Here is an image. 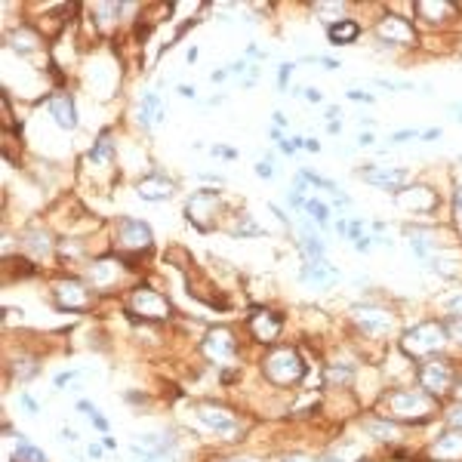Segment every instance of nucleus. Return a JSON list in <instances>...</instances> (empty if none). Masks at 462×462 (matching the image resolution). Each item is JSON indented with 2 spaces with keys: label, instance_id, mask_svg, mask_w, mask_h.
I'll return each mask as SVG.
<instances>
[{
  "label": "nucleus",
  "instance_id": "nucleus-1",
  "mask_svg": "<svg viewBox=\"0 0 462 462\" xmlns=\"http://www.w3.org/2000/svg\"><path fill=\"white\" fill-rule=\"evenodd\" d=\"M444 327L438 324H423V327H413L407 336H404V351L407 355H432V351H438L444 346Z\"/></svg>",
  "mask_w": 462,
  "mask_h": 462
},
{
  "label": "nucleus",
  "instance_id": "nucleus-2",
  "mask_svg": "<svg viewBox=\"0 0 462 462\" xmlns=\"http://www.w3.org/2000/svg\"><path fill=\"white\" fill-rule=\"evenodd\" d=\"M302 360L296 358V351H274L272 358L265 360V373H268V379H274V382H281V385H287V382H296L299 376H302Z\"/></svg>",
  "mask_w": 462,
  "mask_h": 462
},
{
  "label": "nucleus",
  "instance_id": "nucleus-3",
  "mask_svg": "<svg viewBox=\"0 0 462 462\" xmlns=\"http://www.w3.org/2000/svg\"><path fill=\"white\" fill-rule=\"evenodd\" d=\"M419 382L423 389H428L432 394H444L453 382V370L447 360H428V364L419 367Z\"/></svg>",
  "mask_w": 462,
  "mask_h": 462
},
{
  "label": "nucleus",
  "instance_id": "nucleus-4",
  "mask_svg": "<svg viewBox=\"0 0 462 462\" xmlns=\"http://www.w3.org/2000/svg\"><path fill=\"white\" fill-rule=\"evenodd\" d=\"M117 234H121V243L127 250H148L151 247V229L139 219H130V216H123V219L117 222Z\"/></svg>",
  "mask_w": 462,
  "mask_h": 462
},
{
  "label": "nucleus",
  "instance_id": "nucleus-5",
  "mask_svg": "<svg viewBox=\"0 0 462 462\" xmlns=\"http://www.w3.org/2000/svg\"><path fill=\"white\" fill-rule=\"evenodd\" d=\"M376 31H379L382 40H389V44H401V47H410L416 40L413 25H410L407 19H401V16H385Z\"/></svg>",
  "mask_w": 462,
  "mask_h": 462
},
{
  "label": "nucleus",
  "instance_id": "nucleus-6",
  "mask_svg": "<svg viewBox=\"0 0 462 462\" xmlns=\"http://www.w3.org/2000/svg\"><path fill=\"white\" fill-rule=\"evenodd\" d=\"M389 404L398 416H419L423 419L428 413V398L425 394H419V391H394Z\"/></svg>",
  "mask_w": 462,
  "mask_h": 462
},
{
  "label": "nucleus",
  "instance_id": "nucleus-7",
  "mask_svg": "<svg viewBox=\"0 0 462 462\" xmlns=\"http://www.w3.org/2000/svg\"><path fill=\"white\" fill-rule=\"evenodd\" d=\"M355 321H358V327L364 333H373V336H379V333H385V330H391V315L389 312H382V308H370V305H364V308H355Z\"/></svg>",
  "mask_w": 462,
  "mask_h": 462
},
{
  "label": "nucleus",
  "instance_id": "nucleus-8",
  "mask_svg": "<svg viewBox=\"0 0 462 462\" xmlns=\"http://www.w3.org/2000/svg\"><path fill=\"white\" fill-rule=\"evenodd\" d=\"M197 416L204 419V423L213 428L216 434H222V438H234V434H238V423H234V416H229L219 407H200Z\"/></svg>",
  "mask_w": 462,
  "mask_h": 462
},
{
  "label": "nucleus",
  "instance_id": "nucleus-9",
  "mask_svg": "<svg viewBox=\"0 0 462 462\" xmlns=\"http://www.w3.org/2000/svg\"><path fill=\"white\" fill-rule=\"evenodd\" d=\"M364 182L370 185H379V188H401V185L407 182V170H389V166H373V170H364Z\"/></svg>",
  "mask_w": 462,
  "mask_h": 462
},
{
  "label": "nucleus",
  "instance_id": "nucleus-10",
  "mask_svg": "<svg viewBox=\"0 0 462 462\" xmlns=\"http://www.w3.org/2000/svg\"><path fill=\"white\" fill-rule=\"evenodd\" d=\"M133 305H136V312H142L145 317H166V312H170L166 299L157 296L154 290H139L136 296H133Z\"/></svg>",
  "mask_w": 462,
  "mask_h": 462
},
{
  "label": "nucleus",
  "instance_id": "nucleus-11",
  "mask_svg": "<svg viewBox=\"0 0 462 462\" xmlns=\"http://www.w3.org/2000/svg\"><path fill=\"white\" fill-rule=\"evenodd\" d=\"M170 195H173V182L161 173L145 176V179L139 182V197L142 200H166Z\"/></svg>",
  "mask_w": 462,
  "mask_h": 462
},
{
  "label": "nucleus",
  "instance_id": "nucleus-12",
  "mask_svg": "<svg viewBox=\"0 0 462 462\" xmlns=\"http://www.w3.org/2000/svg\"><path fill=\"white\" fill-rule=\"evenodd\" d=\"M56 302H59V308L80 312V308H87V290H80L78 284H59V287H56Z\"/></svg>",
  "mask_w": 462,
  "mask_h": 462
},
{
  "label": "nucleus",
  "instance_id": "nucleus-13",
  "mask_svg": "<svg viewBox=\"0 0 462 462\" xmlns=\"http://www.w3.org/2000/svg\"><path fill=\"white\" fill-rule=\"evenodd\" d=\"M207 355L209 358H216V360H229L234 355V339H231V333L229 330H213L207 336Z\"/></svg>",
  "mask_w": 462,
  "mask_h": 462
},
{
  "label": "nucleus",
  "instance_id": "nucleus-14",
  "mask_svg": "<svg viewBox=\"0 0 462 462\" xmlns=\"http://www.w3.org/2000/svg\"><path fill=\"white\" fill-rule=\"evenodd\" d=\"M49 114H53V121H56L62 130H74V127H78V114H74V102H71L68 96H56L53 102H49Z\"/></svg>",
  "mask_w": 462,
  "mask_h": 462
},
{
  "label": "nucleus",
  "instance_id": "nucleus-15",
  "mask_svg": "<svg viewBox=\"0 0 462 462\" xmlns=\"http://www.w3.org/2000/svg\"><path fill=\"white\" fill-rule=\"evenodd\" d=\"M164 117H166V108H164V102H161V96H157V92H145V99H142V111H139L142 127L161 123Z\"/></svg>",
  "mask_w": 462,
  "mask_h": 462
},
{
  "label": "nucleus",
  "instance_id": "nucleus-16",
  "mask_svg": "<svg viewBox=\"0 0 462 462\" xmlns=\"http://www.w3.org/2000/svg\"><path fill=\"white\" fill-rule=\"evenodd\" d=\"M360 35V25L358 22H351V19H339V22H333L330 28H327V37H330V44H355Z\"/></svg>",
  "mask_w": 462,
  "mask_h": 462
},
{
  "label": "nucleus",
  "instance_id": "nucleus-17",
  "mask_svg": "<svg viewBox=\"0 0 462 462\" xmlns=\"http://www.w3.org/2000/svg\"><path fill=\"white\" fill-rule=\"evenodd\" d=\"M434 459H459L462 456V432H450L432 447Z\"/></svg>",
  "mask_w": 462,
  "mask_h": 462
},
{
  "label": "nucleus",
  "instance_id": "nucleus-18",
  "mask_svg": "<svg viewBox=\"0 0 462 462\" xmlns=\"http://www.w3.org/2000/svg\"><path fill=\"white\" fill-rule=\"evenodd\" d=\"M250 327H253V336H256V339L272 342L274 336L281 333V317L265 312V315H256V317H253V324H250Z\"/></svg>",
  "mask_w": 462,
  "mask_h": 462
},
{
  "label": "nucleus",
  "instance_id": "nucleus-19",
  "mask_svg": "<svg viewBox=\"0 0 462 462\" xmlns=\"http://www.w3.org/2000/svg\"><path fill=\"white\" fill-rule=\"evenodd\" d=\"M302 277H305V281H312L315 287H327V284L336 281V272L321 259V262H308L305 272H302Z\"/></svg>",
  "mask_w": 462,
  "mask_h": 462
},
{
  "label": "nucleus",
  "instance_id": "nucleus-20",
  "mask_svg": "<svg viewBox=\"0 0 462 462\" xmlns=\"http://www.w3.org/2000/svg\"><path fill=\"white\" fill-rule=\"evenodd\" d=\"M16 462H49L44 450H37L35 444H28L25 434H19V444H16Z\"/></svg>",
  "mask_w": 462,
  "mask_h": 462
},
{
  "label": "nucleus",
  "instance_id": "nucleus-21",
  "mask_svg": "<svg viewBox=\"0 0 462 462\" xmlns=\"http://www.w3.org/2000/svg\"><path fill=\"white\" fill-rule=\"evenodd\" d=\"M111 154H114V142H111L108 133H102V136L96 139V145H92V151H90V161L92 164H108L111 161Z\"/></svg>",
  "mask_w": 462,
  "mask_h": 462
},
{
  "label": "nucleus",
  "instance_id": "nucleus-22",
  "mask_svg": "<svg viewBox=\"0 0 462 462\" xmlns=\"http://www.w3.org/2000/svg\"><path fill=\"white\" fill-rule=\"evenodd\" d=\"M364 428L370 434H376L379 441H394V438H398V428L389 425V423H367Z\"/></svg>",
  "mask_w": 462,
  "mask_h": 462
},
{
  "label": "nucleus",
  "instance_id": "nucleus-23",
  "mask_svg": "<svg viewBox=\"0 0 462 462\" xmlns=\"http://www.w3.org/2000/svg\"><path fill=\"white\" fill-rule=\"evenodd\" d=\"M305 209H308V216H315V222H321L327 225V219H330V209H327V204H321V200H305Z\"/></svg>",
  "mask_w": 462,
  "mask_h": 462
},
{
  "label": "nucleus",
  "instance_id": "nucleus-24",
  "mask_svg": "<svg viewBox=\"0 0 462 462\" xmlns=\"http://www.w3.org/2000/svg\"><path fill=\"white\" fill-rule=\"evenodd\" d=\"M28 247L35 250V253H49V238L44 231H28Z\"/></svg>",
  "mask_w": 462,
  "mask_h": 462
},
{
  "label": "nucleus",
  "instance_id": "nucleus-25",
  "mask_svg": "<svg viewBox=\"0 0 462 462\" xmlns=\"http://www.w3.org/2000/svg\"><path fill=\"white\" fill-rule=\"evenodd\" d=\"M410 238H413L410 243L416 247V253H419V256H425L428 250H432V243H428V234H425V231H410Z\"/></svg>",
  "mask_w": 462,
  "mask_h": 462
},
{
  "label": "nucleus",
  "instance_id": "nucleus-26",
  "mask_svg": "<svg viewBox=\"0 0 462 462\" xmlns=\"http://www.w3.org/2000/svg\"><path fill=\"white\" fill-rule=\"evenodd\" d=\"M78 407H80V410H83V413H87V416L92 419V423H96V428H102V432H105V428H108V423H105V419H102V416H99V410H96V407H92V404H90V401H80V404H78Z\"/></svg>",
  "mask_w": 462,
  "mask_h": 462
},
{
  "label": "nucleus",
  "instance_id": "nucleus-27",
  "mask_svg": "<svg viewBox=\"0 0 462 462\" xmlns=\"http://www.w3.org/2000/svg\"><path fill=\"white\" fill-rule=\"evenodd\" d=\"M416 10H419V13H428V16H432V22H438V16L447 13L450 6H447V4H416Z\"/></svg>",
  "mask_w": 462,
  "mask_h": 462
},
{
  "label": "nucleus",
  "instance_id": "nucleus-28",
  "mask_svg": "<svg viewBox=\"0 0 462 462\" xmlns=\"http://www.w3.org/2000/svg\"><path fill=\"white\" fill-rule=\"evenodd\" d=\"M293 68H296V65H281V71H277V83H281V90L287 87V80H290V74H293Z\"/></svg>",
  "mask_w": 462,
  "mask_h": 462
},
{
  "label": "nucleus",
  "instance_id": "nucleus-29",
  "mask_svg": "<svg viewBox=\"0 0 462 462\" xmlns=\"http://www.w3.org/2000/svg\"><path fill=\"white\" fill-rule=\"evenodd\" d=\"M256 176H259V179H272V176H274L272 164H268V161H259V164H256Z\"/></svg>",
  "mask_w": 462,
  "mask_h": 462
},
{
  "label": "nucleus",
  "instance_id": "nucleus-30",
  "mask_svg": "<svg viewBox=\"0 0 462 462\" xmlns=\"http://www.w3.org/2000/svg\"><path fill=\"white\" fill-rule=\"evenodd\" d=\"M241 222H243V225H238V231H243V234H247V231H250V234H259V229H256V225H253V219H250L247 213L241 216Z\"/></svg>",
  "mask_w": 462,
  "mask_h": 462
},
{
  "label": "nucleus",
  "instance_id": "nucleus-31",
  "mask_svg": "<svg viewBox=\"0 0 462 462\" xmlns=\"http://www.w3.org/2000/svg\"><path fill=\"white\" fill-rule=\"evenodd\" d=\"M348 99H355V102H373V96L364 90H348Z\"/></svg>",
  "mask_w": 462,
  "mask_h": 462
},
{
  "label": "nucleus",
  "instance_id": "nucleus-32",
  "mask_svg": "<svg viewBox=\"0 0 462 462\" xmlns=\"http://www.w3.org/2000/svg\"><path fill=\"white\" fill-rule=\"evenodd\" d=\"M450 336H453L456 342H462V317H456V321L450 324Z\"/></svg>",
  "mask_w": 462,
  "mask_h": 462
},
{
  "label": "nucleus",
  "instance_id": "nucleus-33",
  "mask_svg": "<svg viewBox=\"0 0 462 462\" xmlns=\"http://www.w3.org/2000/svg\"><path fill=\"white\" fill-rule=\"evenodd\" d=\"M302 92H305V99H308V102H324V96H321V92H317V90H312V87H308V90H302Z\"/></svg>",
  "mask_w": 462,
  "mask_h": 462
},
{
  "label": "nucleus",
  "instance_id": "nucleus-34",
  "mask_svg": "<svg viewBox=\"0 0 462 462\" xmlns=\"http://www.w3.org/2000/svg\"><path fill=\"white\" fill-rule=\"evenodd\" d=\"M348 370H330V379H339V382H348Z\"/></svg>",
  "mask_w": 462,
  "mask_h": 462
},
{
  "label": "nucleus",
  "instance_id": "nucleus-35",
  "mask_svg": "<svg viewBox=\"0 0 462 462\" xmlns=\"http://www.w3.org/2000/svg\"><path fill=\"white\" fill-rule=\"evenodd\" d=\"M450 423H453V425H462V404L450 410Z\"/></svg>",
  "mask_w": 462,
  "mask_h": 462
},
{
  "label": "nucleus",
  "instance_id": "nucleus-36",
  "mask_svg": "<svg viewBox=\"0 0 462 462\" xmlns=\"http://www.w3.org/2000/svg\"><path fill=\"white\" fill-rule=\"evenodd\" d=\"M404 139H416V133L413 130H404V133H394L391 142H404Z\"/></svg>",
  "mask_w": 462,
  "mask_h": 462
},
{
  "label": "nucleus",
  "instance_id": "nucleus-37",
  "mask_svg": "<svg viewBox=\"0 0 462 462\" xmlns=\"http://www.w3.org/2000/svg\"><path fill=\"white\" fill-rule=\"evenodd\" d=\"M74 376H78V373H74V370H68V373H59V376H56V385H65V382H71Z\"/></svg>",
  "mask_w": 462,
  "mask_h": 462
},
{
  "label": "nucleus",
  "instance_id": "nucleus-38",
  "mask_svg": "<svg viewBox=\"0 0 462 462\" xmlns=\"http://www.w3.org/2000/svg\"><path fill=\"white\" fill-rule=\"evenodd\" d=\"M62 438L65 441H78V432H74V428H62Z\"/></svg>",
  "mask_w": 462,
  "mask_h": 462
},
{
  "label": "nucleus",
  "instance_id": "nucleus-39",
  "mask_svg": "<svg viewBox=\"0 0 462 462\" xmlns=\"http://www.w3.org/2000/svg\"><path fill=\"white\" fill-rule=\"evenodd\" d=\"M447 305L453 308V312H462V296H456V299H450V302H447Z\"/></svg>",
  "mask_w": 462,
  "mask_h": 462
},
{
  "label": "nucleus",
  "instance_id": "nucleus-40",
  "mask_svg": "<svg viewBox=\"0 0 462 462\" xmlns=\"http://www.w3.org/2000/svg\"><path fill=\"white\" fill-rule=\"evenodd\" d=\"M22 404H25V407H28V410H31V413H35V410H37V404H35V401H31V398H28V394H22Z\"/></svg>",
  "mask_w": 462,
  "mask_h": 462
},
{
  "label": "nucleus",
  "instance_id": "nucleus-41",
  "mask_svg": "<svg viewBox=\"0 0 462 462\" xmlns=\"http://www.w3.org/2000/svg\"><path fill=\"white\" fill-rule=\"evenodd\" d=\"M179 92L185 99H195V87H179Z\"/></svg>",
  "mask_w": 462,
  "mask_h": 462
},
{
  "label": "nucleus",
  "instance_id": "nucleus-42",
  "mask_svg": "<svg viewBox=\"0 0 462 462\" xmlns=\"http://www.w3.org/2000/svg\"><path fill=\"white\" fill-rule=\"evenodd\" d=\"M302 148H308V151H321V145H317L315 139H305V145H302Z\"/></svg>",
  "mask_w": 462,
  "mask_h": 462
},
{
  "label": "nucleus",
  "instance_id": "nucleus-43",
  "mask_svg": "<svg viewBox=\"0 0 462 462\" xmlns=\"http://www.w3.org/2000/svg\"><path fill=\"white\" fill-rule=\"evenodd\" d=\"M358 142H360V145H370V142H373V136H370V133H360Z\"/></svg>",
  "mask_w": 462,
  "mask_h": 462
},
{
  "label": "nucleus",
  "instance_id": "nucleus-44",
  "mask_svg": "<svg viewBox=\"0 0 462 462\" xmlns=\"http://www.w3.org/2000/svg\"><path fill=\"white\" fill-rule=\"evenodd\" d=\"M274 123H277V127H284V123H287V117H284L281 111H274Z\"/></svg>",
  "mask_w": 462,
  "mask_h": 462
},
{
  "label": "nucleus",
  "instance_id": "nucleus-45",
  "mask_svg": "<svg viewBox=\"0 0 462 462\" xmlns=\"http://www.w3.org/2000/svg\"><path fill=\"white\" fill-rule=\"evenodd\" d=\"M225 74H229V71H213V83H219V80H225Z\"/></svg>",
  "mask_w": 462,
  "mask_h": 462
},
{
  "label": "nucleus",
  "instance_id": "nucleus-46",
  "mask_svg": "<svg viewBox=\"0 0 462 462\" xmlns=\"http://www.w3.org/2000/svg\"><path fill=\"white\" fill-rule=\"evenodd\" d=\"M284 462H312V459H305V456H290V459H284Z\"/></svg>",
  "mask_w": 462,
  "mask_h": 462
},
{
  "label": "nucleus",
  "instance_id": "nucleus-47",
  "mask_svg": "<svg viewBox=\"0 0 462 462\" xmlns=\"http://www.w3.org/2000/svg\"><path fill=\"white\" fill-rule=\"evenodd\" d=\"M456 207H459V209H462V188H459V191H456Z\"/></svg>",
  "mask_w": 462,
  "mask_h": 462
},
{
  "label": "nucleus",
  "instance_id": "nucleus-48",
  "mask_svg": "<svg viewBox=\"0 0 462 462\" xmlns=\"http://www.w3.org/2000/svg\"><path fill=\"white\" fill-rule=\"evenodd\" d=\"M231 462H247V459H231Z\"/></svg>",
  "mask_w": 462,
  "mask_h": 462
}]
</instances>
